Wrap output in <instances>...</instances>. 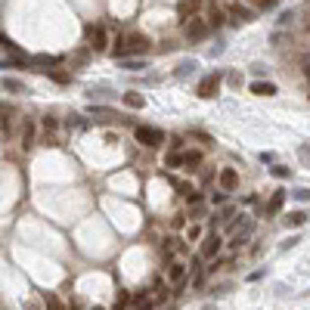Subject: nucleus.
<instances>
[{
  "instance_id": "f257e3e1",
  "label": "nucleus",
  "mask_w": 310,
  "mask_h": 310,
  "mask_svg": "<svg viewBox=\"0 0 310 310\" xmlns=\"http://www.w3.org/2000/svg\"><path fill=\"white\" fill-rule=\"evenodd\" d=\"M146 50H149V38L140 34V31H134V34H124V38L115 41L112 56L115 59H127V53H146Z\"/></svg>"
},
{
  "instance_id": "f03ea898",
  "label": "nucleus",
  "mask_w": 310,
  "mask_h": 310,
  "mask_svg": "<svg viewBox=\"0 0 310 310\" xmlns=\"http://www.w3.org/2000/svg\"><path fill=\"white\" fill-rule=\"evenodd\" d=\"M134 134H137V140H140L143 146H149V149H155V146L165 143V131H158V127H149V124H140Z\"/></svg>"
},
{
  "instance_id": "7ed1b4c3",
  "label": "nucleus",
  "mask_w": 310,
  "mask_h": 310,
  "mask_svg": "<svg viewBox=\"0 0 310 310\" xmlns=\"http://www.w3.org/2000/svg\"><path fill=\"white\" fill-rule=\"evenodd\" d=\"M221 71H211V75L208 78H202V84H198V96H202V99H211L214 93H217V87H221Z\"/></svg>"
},
{
  "instance_id": "20e7f679",
  "label": "nucleus",
  "mask_w": 310,
  "mask_h": 310,
  "mask_svg": "<svg viewBox=\"0 0 310 310\" xmlns=\"http://www.w3.org/2000/svg\"><path fill=\"white\" fill-rule=\"evenodd\" d=\"M186 38H189V41H205V38H208V22H205V19H192V22L186 25Z\"/></svg>"
},
{
  "instance_id": "39448f33",
  "label": "nucleus",
  "mask_w": 310,
  "mask_h": 310,
  "mask_svg": "<svg viewBox=\"0 0 310 310\" xmlns=\"http://www.w3.org/2000/svg\"><path fill=\"white\" fill-rule=\"evenodd\" d=\"M217 183H221V192H233L236 186H239V174H236L233 168H224L221 177H217Z\"/></svg>"
},
{
  "instance_id": "423d86ee",
  "label": "nucleus",
  "mask_w": 310,
  "mask_h": 310,
  "mask_svg": "<svg viewBox=\"0 0 310 310\" xmlns=\"http://www.w3.org/2000/svg\"><path fill=\"white\" fill-rule=\"evenodd\" d=\"M87 38H90V47H93L96 53L106 50V28L102 25H87Z\"/></svg>"
},
{
  "instance_id": "0eeeda50",
  "label": "nucleus",
  "mask_w": 310,
  "mask_h": 310,
  "mask_svg": "<svg viewBox=\"0 0 310 310\" xmlns=\"http://www.w3.org/2000/svg\"><path fill=\"white\" fill-rule=\"evenodd\" d=\"M186 267H189V264H183V261H171V264H168V282H171V285H180V282L186 279Z\"/></svg>"
},
{
  "instance_id": "6e6552de",
  "label": "nucleus",
  "mask_w": 310,
  "mask_h": 310,
  "mask_svg": "<svg viewBox=\"0 0 310 310\" xmlns=\"http://www.w3.org/2000/svg\"><path fill=\"white\" fill-rule=\"evenodd\" d=\"M230 22L242 25V22H251V13L242 7V4H230Z\"/></svg>"
},
{
  "instance_id": "1a4fd4ad",
  "label": "nucleus",
  "mask_w": 310,
  "mask_h": 310,
  "mask_svg": "<svg viewBox=\"0 0 310 310\" xmlns=\"http://www.w3.org/2000/svg\"><path fill=\"white\" fill-rule=\"evenodd\" d=\"M217 251H221V236L211 233L205 239V245H202V258H217Z\"/></svg>"
},
{
  "instance_id": "9d476101",
  "label": "nucleus",
  "mask_w": 310,
  "mask_h": 310,
  "mask_svg": "<svg viewBox=\"0 0 310 310\" xmlns=\"http://www.w3.org/2000/svg\"><path fill=\"white\" fill-rule=\"evenodd\" d=\"M251 93L254 96H276V84H273V81H254Z\"/></svg>"
},
{
  "instance_id": "9b49d317",
  "label": "nucleus",
  "mask_w": 310,
  "mask_h": 310,
  "mask_svg": "<svg viewBox=\"0 0 310 310\" xmlns=\"http://www.w3.org/2000/svg\"><path fill=\"white\" fill-rule=\"evenodd\" d=\"M34 131H38L34 121L25 118V121H22V149H31V146H34Z\"/></svg>"
},
{
  "instance_id": "f8f14e48",
  "label": "nucleus",
  "mask_w": 310,
  "mask_h": 310,
  "mask_svg": "<svg viewBox=\"0 0 310 310\" xmlns=\"http://www.w3.org/2000/svg\"><path fill=\"white\" fill-rule=\"evenodd\" d=\"M0 90L4 93H25V84L16 81V78H0Z\"/></svg>"
},
{
  "instance_id": "ddd939ff",
  "label": "nucleus",
  "mask_w": 310,
  "mask_h": 310,
  "mask_svg": "<svg viewBox=\"0 0 310 310\" xmlns=\"http://www.w3.org/2000/svg\"><path fill=\"white\" fill-rule=\"evenodd\" d=\"M282 205H285V192H282V189H276V192H273V198L267 202V214H279V211H282Z\"/></svg>"
},
{
  "instance_id": "4468645a",
  "label": "nucleus",
  "mask_w": 310,
  "mask_h": 310,
  "mask_svg": "<svg viewBox=\"0 0 310 310\" xmlns=\"http://www.w3.org/2000/svg\"><path fill=\"white\" fill-rule=\"evenodd\" d=\"M195 68H198V62H195V59H183V62L174 68V75H177V78H186V75H192Z\"/></svg>"
},
{
  "instance_id": "2eb2a0df",
  "label": "nucleus",
  "mask_w": 310,
  "mask_h": 310,
  "mask_svg": "<svg viewBox=\"0 0 310 310\" xmlns=\"http://www.w3.org/2000/svg\"><path fill=\"white\" fill-rule=\"evenodd\" d=\"M224 16H227V13H224L221 7H211V13H208V28H221V25H224Z\"/></svg>"
},
{
  "instance_id": "dca6fc26",
  "label": "nucleus",
  "mask_w": 310,
  "mask_h": 310,
  "mask_svg": "<svg viewBox=\"0 0 310 310\" xmlns=\"http://www.w3.org/2000/svg\"><path fill=\"white\" fill-rule=\"evenodd\" d=\"M118 68H124V71H143L146 62L143 59H118Z\"/></svg>"
},
{
  "instance_id": "f3484780",
  "label": "nucleus",
  "mask_w": 310,
  "mask_h": 310,
  "mask_svg": "<svg viewBox=\"0 0 310 310\" xmlns=\"http://www.w3.org/2000/svg\"><path fill=\"white\" fill-rule=\"evenodd\" d=\"M44 304H47V310H65V304L53 295V291H44Z\"/></svg>"
},
{
  "instance_id": "a211bd4d",
  "label": "nucleus",
  "mask_w": 310,
  "mask_h": 310,
  "mask_svg": "<svg viewBox=\"0 0 310 310\" xmlns=\"http://www.w3.org/2000/svg\"><path fill=\"white\" fill-rule=\"evenodd\" d=\"M307 217H310L307 211H291V214H288V227H304Z\"/></svg>"
},
{
  "instance_id": "6ab92c4d",
  "label": "nucleus",
  "mask_w": 310,
  "mask_h": 310,
  "mask_svg": "<svg viewBox=\"0 0 310 310\" xmlns=\"http://www.w3.org/2000/svg\"><path fill=\"white\" fill-rule=\"evenodd\" d=\"M124 106H131V109H143V106H146V99L131 90V93H124Z\"/></svg>"
},
{
  "instance_id": "aec40b11",
  "label": "nucleus",
  "mask_w": 310,
  "mask_h": 310,
  "mask_svg": "<svg viewBox=\"0 0 310 310\" xmlns=\"http://www.w3.org/2000/svg\"><path fill=\"white\" fill-rule=\"evenodd\" d=\"M90 115H99V118H118L112 109H106V106H90Z\"/></svg>"
},
{
  "instance_id": "412c9836",
  "label": "nucleus",
  "mask_w": 310,
  "mask_h": 310,
  "mask_svg": "<svg viewBox=\"0 0 310 310\" xmlns=\"http://www.w3.org/2000/svg\"><path fill=\"white\" fill-rule=\"evenodd\" d=\"M270 174H273V177H279V180H288V177H291V168H285V165H273V168H270Z\"/></svg>"
},
{
  "instance_id": "4be33fe9",
  "label": "nucleus",
  "mask_w": 310,
  "mask_h": 310,
  "mask_svg": "<svg viewBox=\"0 0 310 310\" xmlns=\"http://www.w3.org/2000/svg\"><path fill=\"white\" fill-rule=\"evenodd\" d=\"M198 161H202V152H186V155H183V165H186L189 171L198 165Z\"/></svg>"
},
{
  "instance_id": "5701e85b",
  "label": "nucleus",
  "mask_w": 310,
  "mask_h": 310,
  "mask_svg": "<svg viewBox=\"0 0 310 310\" xmlns=\"http://www.w3.org/2000/svg\"><path fill=\"white\" fill-rule=\"evenodd\" d=\"M34 62L38 65H56V62H62L59 56H34Z\"/></svg>"
},
{
  "instance_id": "b1692460",
  "label": "nucleus",
  "mask_w": 310,
  "mask_h": 310,
  "mask_svg": "<svg viewBox=\"0 0 310 310\" xmlns=\"http://www.w3.org/2000/svg\"><path fill=\"white\" fill-rule=\"evenodd\" d=\"M127 301H131V295H127V291H118V295H115V310L127 307Z\"/></svg>"
},
{
  "instance_id": "393cba45",
  "label": "nucleus",
  "mask_w": 310,
  "mask_h": 310,
  "mask_svg": "<svg viewBox=\"0 0 310 310\" xmlns=\"http://www.w3.org/2000/svg\"><path fill=\"white\" fill-rule=\"evenodd\" d=\"M165 165H168V168H180V165H183V155H177V152H174V155H168Z\"/></svg>"
},
{
  "instance_id": "a878e982",
  "label": "nucleus",
  "mask_w": 310,
  "mask_h": 310,
  "mask_svg": "<svg viewBox=\"0 0 310 310\" xmlns=\"http://www.w3.org/2000/svg\"><path fill=\"white\" fill-rule=\"evenodd\" d=\"M47 75H50L53 81H59V84H68V75H62V71H53V68H47Z\"/></svg>"
},
{
  "instance_id": "bb28decb",
  "label": "nucleus",
  "mask_w": 310,
  "mask_h": 310,
  "mask_svg": "<svg viewBox=\"0 0 310 310\" xmlns=\"http://www.w3.org/2000/svg\"><path fill=\"white\" fill-rule=\"evenodd\" d=\"M186 236H189V242H195V239H198V236H202V224H192Z\"/></svg>"
},
{
  "instance_id": "cd10ccee",
  "label": "nucleus",
  "mask_w": 310,
  "mask_h": 310,
  "mask_svg": "<svg viewBox=\"0 0 310 310\" xmlns=\"http://www.w3.org/2000/svg\"><path fill=\"white\" fill-rule=\"evenodd\" d=\"M227 202V192H221V189H217L214 195H211V205H224Z\"/></svg>"
},
{
  "instance_id": "c85d7f7f",
  "label": "nucleus",
  "mask_w": 310,
  "mask_h": 310,
  "mask_svg": "<svg viewBox=\"0 0 310 310\" xmlns=\"http://www.w3.org/2000/svg\"><path fill=\"white\" fill-rule=\"evenodd\" d=\"M261 161L264 165H273V161H276V152H261Z\"/></svg>"
},
{
  "instance_id": "c756f323",
  "label": "nucleus",
  "mask_w": 310,
  "mask_h": 310,
  "mask_svg": "<svg viewBox=\"0 0 310 310\" xmlns=\"http://www.w3.org/2000/svg\"><path fill=\"white\" fill-rule=\"evenodd\" d=\"M295 198H298V202H310V189H298Z\"/></svg>"
},
{
  "instance_id": "7c9ffc66",
  "label": "nucleus",
  "mask_w": 310,
  "mask_h": 310,
  "mask_svg": "<svg viewBox=\"0 0 310 310\" xmlns=\"http://www.w3.org/2000/svg\"><path fill=\"white\" fill-rule=\"evenodd\" d=\"M230 217H233V205H224L221 208V221H230Z\"/></svg>"
},
{
  "instance_id": "2f4dec72",
  "label": "nucleus",
  "mask_w": 310,
  "mask_h": 310,
  "mask_svg": "<svg viewBox=\"0 0 310 310\" xmlns=\"http://www.w3.org/2000/svg\"><path fill=\"white\" fill-rule=\"evenodd\" d=\"M291 19H295V13H282V16H279V25H288Z\"/></svg>"
},
{
  "instance_id": "473e14b6",
  "label": "nucleus",
  "mask_w": 310,
  "mask_h": 310,
  "mask_svg": "<svg viewBox=\"0 0 310 310\" xmlns=\"http://www.w3.org/2000/svg\"><path fill=\"white\" fill-rule=\"evenodd\" d=\"M44 127L47 131H56V118H44Z\"/></svg>"
},
{
  "instance_id": "72a5a7b5",
  "label": "nucleus",
  "mask_w": 310,
  "mask_h": 310,
  "mask_svg": "<svg viewBox=\"0 0 310 310\" xmlns=\"http://www.w3.org/2000/svg\"><path fill=\"white\" fill-rule=\"evenodd\" d=\"M304 75H307V81H310V53L304 56Z\"/></svg>"
},
{
  "instance_id": "f704fd0d",
  "label": "nucleus",
  "mask_w": 310,
  "mask_h": 310,
  "mask_svg": "<svg viewBox=\"0 0 310 310\" xmlns=\"http://www.w3.org/2000/svg\"><path fill=\"white\" fill-rule=\"evenodd\" d=\"M276 4H279V0H261V7H264V10H273Z\"/></svg>"
},
{
  "instance_id": "c9c22d12",
  "label": "nucleus",
  "mask_w": 310,
  "mask_h": 310,
  "mask_svg": "<svg viewBox=\"0 0 310 310\" xmlns=\"http://www.w3.org/2000/svg\"><path fill=\"white\" fill-rule=\"evenodd\" d=\"M90 310H102V307H90Z\"/></svg>"
},
{
  "instance_id": "e433bc0d",
  "label": "nucleus",
  "mask_w": 310,
  "mask_h": 310,
  "mask_svg": "<svg viewBox=\"0 0 310 310\" xmlns=\"http://www.w3.org/2000/svg\"><path fill=\"white\" fill-rule=\"evenodd\" d=\"M0 310H4V307H0Z\"/></svg>"
}]
</instances>
